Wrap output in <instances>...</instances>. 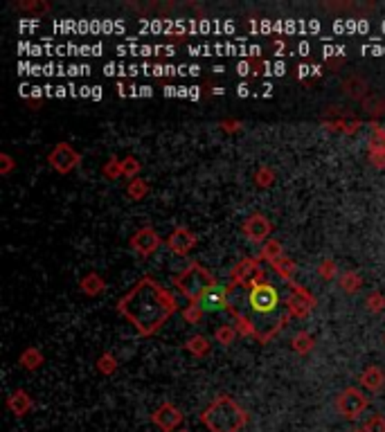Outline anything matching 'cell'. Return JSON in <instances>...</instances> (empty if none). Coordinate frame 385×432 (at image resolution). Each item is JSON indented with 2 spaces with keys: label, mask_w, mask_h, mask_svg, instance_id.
<instances>
[{
  "label": "cell",
  "mask_w": 385,
  "mask_h": 432,
  "mask_svg": "<svg viewBox=\"0 0 385 432\" xmlns=\"http://www.w3.org/2000/svg\"><path fill=\"white\" fill-rule=\"evenodd\" d=\"M291 347H293L297 353H309V351H313V347H316V340H313L311 333L299 331V333H295V336H293V340H291Z\"/></svg>",
  "instance_id": "44dd1931"
},
{
  "label": "cell",
  "mask_w": 385,
  "mask_h": 432,
  "mask_svg": "<svg viewBox=\"0 0 385 432\" xmlns=\"http://www.w3.org/2000/svg\"><path fill=\"white\" fill-rule=\"evenodd\" d=\"M354 432H363V430H354Z\"/></svg>",
  "instance_id": "60d3db41"
},
{
  "label": "cell",
  "mask_w": 385,
  "mask_h": 432,
  "mask_svg": "<svg viewBox=\"0 0 385 432\" xmlns=\"http://www.w3.org/2000/svg\"><path fill=\"white\" fill-rule=\"evenodd\" d=\"M360 385L370 392H381L385 387V372L377 365H370L367 370L360 374Z\"/></svg>",
  "instance_id": "5bb4252c"
},
{
  "label": "cell",
  "mask_w": 385,
  "mask_h": 432,
  "mask_svg": "<svg viewBox=\"0 0 385 432\" xmlns=\"http://www.w3.org/2000/svg\"><path fill=\"white\" fill-rule=\"evenodd\" d=\"M288 286V309H291L293 318H304L313 311L316 306V297L309 293L306 288H302L299 284H295L293 279L286 284Z\"/></svg>",
  "instance_id": "ba28073f"
},
{
  "label": "cell",
  "mask_w": 385,
  "mask_h": 432,
  "mask_svg": "<svg viewBox=\"0 0 385 432\" xmlns=\"http://www.w3.org/2000/svg\"><path fill=\"white\" fill-rule=\"evenodd\" d=\"M102 174H104L106 178H111V180H113V178H120V176H124V174H122V160L117 158V156H111V160L104 165Z\"/></svg>",
  "instance_id": "4316f807"
},
{
  "label": "cell",
  "mask_w": 385,
  "mask_h": 432,
  "mask_svg": "<svg viewBox=\"0 0 385 432\" xmlns=\"http://www.w3.org/2000/svg\"><path fill=\"white\" fill-rule=\"evenodd\" d=\"M367 405H370V398L363 394L358 387H347V390H342L336 398V410L347 421H356L367 410Z\"/></svg>",
  "instance_id": "5b68a950"
},
{
  "label": "cell",
  "mask_w": 385,
  "mask_h": 432,
  "mask_svg": "<svg viewBox=\"0 0 385 432\" xmlns=\"http://www.w3.org/2000/svg\"><path fill=\"white\" fill-rule=\"evenodd\" d=\"M245 320L250 322L255 331V340L271 342L284 324L291 320V309H288V288L282 290L271 279H262L252 286H245L243 295V311H239Z\"/></svg>",
  "instance_id": "7a4b0ae2"
},
{
  "label": "cell",
  "mask_w": 385,
  "mask_h": 432,
  "mask_svg": "<svg viewBox=\"0 0 385 432\" xmlns=\"http://www.w3.org/2000/svg\"><path fill=\"white\" fill-rule=\"evenodd\" d=\"M18 7L29 9V12H36V14H46L50 9V5H46V3H25V5H18Z\"/></svg>",
  "instance_id": "8d00e7d4"
},
{
  "label": "cell",
  "mask_w": 385,
  "mask_h": 432,
  "mask_svg": "<svg viewBox=\"0 0 385 432\" xmlns=\"http://www.w3.org/2000/svg\"><path fill=\"white\" fill-rule=\"evenodd\" d=\"M363 432H385V417L377 414L372 417L365 426H363Z\"/></svg>",
  "instance_id": "e575fe53"
},
{
  "label": "cell",
  "mask_w": 385,
  "mask_h": 432,
  "mask_svg": "<svg viewBox=\"0 0 385 432\" xmlns=\"http://www.w3.org/2000/svg\"><path fill=\"white\" fill-rule=\"evenodd\" d=\"M370 160L374 167H385V140H381L379 135L372 137V147H370Z\"/></svg>",
  "instance_id": "7402d4cb"
},
{
  "label": "cell",
  "mask_w": 385,
  "mask_h": 432,
  "mask_svg": "<svg viewBox=\"0 0 385 432\" xmlns=\"http://www.w3.org/2000/svg\"><path fill=\"white\" fill-rule=\"evenodd\" d=\"M137 171H140V162H137V158L126 156V158L122 160V174H124V176L135 178V176H137Z\"/></svg>",
  "instance_id": "4dcf8cb0"
},
{
  "label": "cell",
  "mask_w": 385,
  "mask_h": 432,
  "mask_svg": "<svg viewBox=\"0 0 385 432\" xmlns=\"http://www.w3.org/2000/svg\"><path fill=\"white\" fill-rule=\"evenodd\" d=\"M360 286H363V277L356 273V270H347V273H342L340 288L345 290V293H356Z\"/></svg>",
  "instance_id": "603a6c76"
},
{
  "label": "cell",
  "mask_w": 385,
  "mask_h": 432,
  "mask_svg": "<svg viewBox=\"0 0 385 432\" xmlns=\"http://www.w3.org/2000/svg\"><path fill=\"white\" fill-rule=\"evenodd\" d=\"M201 421L210 432H241L248 424V412L228 394H219L203 410Z\"/></svg>",
  "instance_id": "3957f363"
},
{
  "label": "cell",
  "mask_w": 385,
  "mask_h": 432,
  "mask_svg": "<svg viewBox=\"0 0 385 432\" xmlns=\"http://www.w3.org/2000/svg\"><path fill=\"white\" fill-rule=\"evenodd\" d=\"M48 162H50L52 169L59 171V174H70L74 167H79L81 154H79L77 149H72L68 142H59V144L48 154Z\"/></svg>",
  "instance_id": "52a82bcc"
},
{
  "label": "cell",
  "mask_w": 385,
  "mask_h": 432,
  "mask_svg": "<svg viewBox=\"0 0 385 432\" xmlns=\"http://www.w3.org/2000/svg\"><path fill=\"white\" fill-rule=\"evenodd\" d=\"M221 126H223V131H228V133L241 131V122H237V120H226V122H221Z\"/></svg>",
  "instance_id": "74e56055"
},
{
  "label": "cell",
  "mask_w": 385,
  "mask_h": 432,
  "mask_svg": "<svg viewBox=\"0 0 385 432\" xmlns=\"http://www.w3.org/2000/svg\"><path fill=\"white\" fill-rule=\"evenodd\" d=\"M185 347H187V351H189V353L198 356V358H203V356H208V353H210V342H208V338H203V336H194V338H189Z\"/></svg>",
  "instance_id": "cb8c5ba5"
},
{
  "label": "cell",
  "mask_w": 385,
  "mask_h": 432,
  "mask_svg": "<svg viewBox=\"0 0 385 432\" xmlns=\"http://www.w3.org/2000/svg\"><path fill=\"white\" fill-rule=\"evenodd\" d=\"M241 230H243V234H245V239L248 241H252V243H266L269 241V236H271V232H273V223L266 219L264 214H250L248 219H245V223L241 225Z\"/></svg>",
  "instance_id": "9c48e42d"
},
{
  "label": "cell",
  "mask_w": 385,
  "mask_h": 432,
  "mask_svg": "<svg viewBox=\"0 0 385 432\" xmlns=\"http://www.w3.org/2000/svg\"><path fill=\"white\" fill-rule=\"evenodd\" d=\"M228 297H230V290L228 286H214L210 288L205 295L201 297L198 306L205 311V313H214V311H228L230 304H228Z\"/></svg>",
  "instance_id": "7c38bea8"
},
{
  "label": "cell",
  "mask_w": 385,
  "mask_h": 432,
  "mask_svg": "<svg viewBox=\"0 0 385 432\" xmlns=\"http://www.w3.org/2000/svg\"><path fill=\"white\" fill-rule=\"evenodd\" d=\"M214 338H217V342L228 347V344H232L234 338H237V329H234L232 324H221V327L214 331Z\"/></svg>",
  "instance_id": "484cf974"
},
{
  "label": "cell",
  "mask_w": 385,
  "mask_h": 432,
  "mask_svg": "<svg viewBox=\"0 0 385 432\" xmlns=\"http://www.w3.org/2000/svg\"><path fill=\"white\" fill-rule=\"evenodd\" d=\"M158 245H160V236L151 225H144V228H140L131 236V248L142 257L154 255L158 250Z\"/></svg>",
  "instance_id": "30bf717a"
},
{
  "label": "cell",
  "mask_w": 385,
  "mask_h": 432,
  "mask_svg": "<svg viewBox=\"0 0 385 432\" xmlns=\"http://www.w3.org/2000/svg\"><path fill=\"white\" fill-rule=\"evenodd\" d=\"M266 275H264V270L259 266V259H252V257H245L241 259V262L232 268V273H230V284L234 286H252L257 282H262Z\"/></svg>",
  "instance_id": "8992f818"
},
{
  "label": "cell",
  "mask_w": 385,
  "mask_h": 432,
  "mask_svg": "<svg viewBox=\"0 0 385 432\" xmlns=\"http://www.w3.org/2000/svg\"><path fill=\"white\" fill-rule=\"evenodd\" d=\"M178 309L176 297L154 277H142L117 302V313L133 324L140 336H154Z\"/></svg>",
  "instance_id": "6da1fadb"
},
{
  "label": "cell",
  "mask_w": 385,
  "mask_h": 432,
  "mask_svg": "<svg viewBox=\"0 0 385 432\" xmlns=\"http://www.w3.org/2000/svg\"><path fill=\"white\" fill-rule=\"evenodd\" d=\"M271 266H273V270H275V275L280 277V279H284L286 284L291 282L293 275H295V270H297L295 262H293V259H288L286 255L277 259V262H273Z\"/></svg>",
  "instance_id": "ac0fdd59"
},
{
  "label": "cell",
  "mask_w": 385,
  "mask_h": 432,
  "mask_svg": "<svg viewBox=\"0 0 385 432\" xmlns=\"http://www.w3.org/2000/svg\"><path fill=\"white\" fill-rule=\"evenodd\" d=\"M16 167V162H14V158L9 156V154H3L0 156V174L3 176H7V174H12V169Z\"/></svg>",
  "instance_id": "d590c367"
},
{
  "label": "cell",
  "mask_w": 385,
  "mask_h": 432,
  "mask_svg": "<svg viewBox=\"0 0 385 432\" xmlns=\"http://www.w3.org/2000/svg\"><path fill=\"white\" fill-rule=\"evenodd\" d=\"M374 135H379L381 140H385V126H377V124H374Z\"/></svg>",
  "instance_id": "f35d334b"
},
{
  "label": "cell",
  "mask_w": 385,
  "mask_h": 432,
  "mask_svg": "<svg viewBox=\"0 0 385 432\" xmlns=\"http://www.w3.org/2000/svg\"><path fill=\"white\" fill-rule=\"evenodd\" d=\"M255 180H257V185H259V187H271L273 182H275V171H273L271 167H262V169H257Z\"/></svg>",
  "instance_id": "f546056e"
},
{
  "label": "cell",
  "mask_w": 385,
  "mask_h": 432,
  "mask_svg": "<svg viewBox=\"0 0 385 432\" xmlns=\"http://www.w3.org/2000/svg\"><path fill=\"white\" fill-rule=\"evenodd\" d=\"M203 313H205V311H203L198 304H189V306L183 311V318H185V322H189V324H198V320L203 318Z\"/></svg>",
  "instance_id": "836d02e7"
},
{
  "label": "cell",
  "mask_w": 385,
  "mask_h": 432,
  "mask_svg": "<svg viewBox=\"0 0 385 432\" xmlns=\"http://www.w3.org/2000/svg\"><path fill=\"white\" fill-rule=\"evenodd\" d=\"M363 106H365V111H367L372 117L385 115V100H381V97H367V100L363 102Z\"/></svg>",
  "instance_id": "83f0119b"
},
{
  "label": "cell",
  "mask_w": 385,
  "mask_h": 432,
  "mask_svg": "<svg viewBox=\"0 0 385 432\" xmlns=\"http://www.w3.org/2000/svg\"><path fill=\"white\" fill-rule=\"evenodd\" d=\"M365 306L372 311V313H381L385 309V297L379 293V290H374V293H370L367 302H365Z\"/></svg>",
  "instance_id": "1f68e13d"
},
{
  "label": "cell",
  "mask_w": 385,
  "mask_h": 432,
  "mask_svg": "<svg viewBox=\"0 0 385 432\" xmlns=\"http://www.w3.org/2000/svg\"><path fill=\"white\" fill-rule=\"evenodd\" d=\"M284 252V248H282V243L277 241V239H269L266 241L264 245H262V250H259V262H269V264H273V262H277V259L280 257H284L282 255Z\"/></svg>",
  "instance_id": "d6986e66"
},
{
  "label": "cell",
  "mask_w": 385,
  "mask_h": 432,
  "mask_svg": "<svg viewBox=\"0 0 385 432\" xmlns=\"http://www.w3.org/2000/svg\"><path fill=\"white\" fill-rule=\"evenodd\" d=\"M7 407L12 410V414L16 417H25L32 407H34V401H32V396L25 392V390H16L12 396H9L7 401Z\"/></svg>",
  "instance_id": "9a60e30c"
},
{
  "label": "cell",
  "mask_w": 385,
  "mask_h": 432,
  "mask_svg": "<svg viewBox=\"0 0 385 432\" xmlns=\"http://www.w3.org/2000/svg\"><path fill=\"white\" fill-rule=\"evenodd\" d=\"M180 432H189V430H180Z\"/></svg>",
  "instance_id": "ab89813d"
},
{
  "label": "cell",
  "mask_w": 385,
  "mask_h": 432,
  "mask_svg": "<svg viewBox=\"0 0 385 432\" xmlns=\"http://www.w3.org/2000/svg\"><path fill=\"white\" fill-rule=\"evenodd\" d=\"M151 421L163 430V432H174L180 424H183V414H180V410L171 403H163L156 412L151 414Z\"/></svg>",
  "instance_id": "8fae6325"
},
{
  "label": "cell",
  "mask_w": 385,
  "mask_h": 432,
  "mask_svg": "<svg viewBox=\"0 0 385 432\" xmlns=\"http://www.w3.org/2000/svg\"><path fill=\"white\" fill-rule=\"evenodd\" d=\"M20 365L25 367L29 372H36L39 367L43 365V353L36 347H27L23 353H20Z\"/></svg>",
  "instance_id": "ffe728a7"
},
{
  "label": "cell",
  "mask_w": 385,
  "mask_h": 432,
  "mask_svg": "<svg viewBox=\"0 0 385 432\" xmlns=\"http://www.w3.org/2000/svg\"><path fill=\"white\" fill-rule=\"evenodd\" d=\"M342 90H345L349 97H354V100H363L367 93V81L360 79L358 74H351V77L342 81Z\"/></svg>",
  "instance_id": "e0dca14e"
},
{
  "label": "cell",
  "mask_w": 385,
  "mask_h": 432,
  "mask_svg": "<svg viewBox=\"0 0 385 432\" xmlns=\"http://www.w3.org/2000/svg\"><path fill=\"white\" fill-rule=\"evenodd\" d=\"M126 194H128V198H131V201H142L149 194V185L142 178H133L131 182H128Z\"/></svg>",
  "instance_id": "d4e9b609"
},
{
  "label": "cell",
  "mask_w": 385,
  "mask_h": 432,
  "mask_svg": "<svg viewBox=\"0 0 385 432\" xmlns=\"http://www.w3.org/2000/svg\"><path fill=\"white\" fill-rule=\"evenodd\" d=\"M97 370L102 372V374H113L115 370H117V360H115V356L113 353H102L100 356V360H97Z\"/></svg>",
  "instance_id": "f1b7e54d"
},
{
  "label": "cell",
  "mask_w": 385,
  "mask_h": 432,
  "mask_svg": "<svg viewBox=\"0 0 385 432\" xmlns=\"http://www.w3.org/2000/svg\"><path fill=\"white\" fill-rule=\"evenodd\" d=\"M174 286L180 288L189 304H198L201 297L208 293L210 288L217 286V277H214L208 268H203L198 262H191L183 273L174 277Z\"/></svg>",
  "instance_id": "277c9868"
},
{
  "label": "cell",
  "mask_w": 385,
  "mask_h": 432,
  "mask_svg": "<svg viewBox=\"0 0 385 432\" xmlns=\"http://www.w3.org/2000/svg\"><path fill=\"white\" fill-rule=\"evenodd\" d=\"M318 273L323 279H334L338 273V266H336V262H331V259H325V262L318 266Z\"/></svg>",
  "instance_id": "d6a6232c"
},
{
  "label": "cell",
  "mask_w": 385,
  "mask_h": 432,
  "mask_svg": "<svg viewBox=\"0 0 385 432\" xmlns=\"http://www.w3.org/2000/svg\"><path fill=\"white\" fill-rule=\"evenodd\" d=\"M79 288H81L83 295L95 297V295H100L102 290L106 288V282H104V279H102L97 273H88V275H86L81 282H79Z\"/></svg>",
  "instance_id": "2e32d148"
},
{
  "label": "cell",
  "mask_w": 385,
  "mask_h": 432,
  "mask_svg": "<svg viewBox=\"0 0 385 432\" xmlns=\"http://www.w3.org/2000/svg\"><path fill=\"white\" fill-rule=\"evenodd\" d=\"M196 234L191 232L189 228H176L174 232L169 234V239H167V245H169V250L174 252V255H187L191 248L196 245Z\"/></svg>",
  "instance_id": "4fadbf2b"
}]
</instances>
